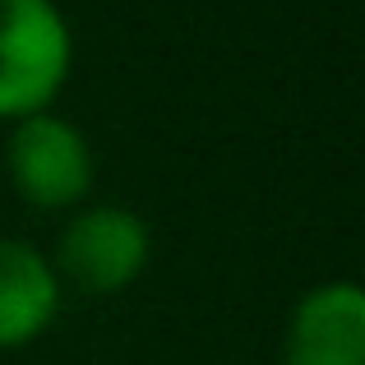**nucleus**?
Here are the masks:
<instances>
[{"instance_id": "nucleus-1", "label": "nucleus", "mask_w": 365, "mask_h": 365, "mask_svg": "<svg viewBox=\"0 0 365 365\" xmlns=\"http://www.w3.org/2000/svg\"><path fill=\"white\" fill-rule=\"evenodd\" d=\"M74 70V33L56 0H0V120L51 111Z\"/></svg>"}, {"instance_id": "nucleus-2", "label": "nucleus", "mask_w": 365, "mask_h": 365, "mask_svg": "<svg viewBox=\"0 0 365 365\" xmlns=\"http://www.w3.org/2000/svg\"><path fill=\"white\" fill-rule=\"evenodd\" d=\"M5 167L19 199L42 208V213L83 204L93 195V180H98V158H93L88 134L56 111L14 120L5 139Z\"/></svg>"}, {"instance_id": "nucleus-3", "label": "nucleus", "mask_w": 365, "mask_h": 365, "mask_svg": "<svg viewBox=\"0 0 365 365\" xmlns=\"http://www.w3.org/2000/svg\"><path fill=\"white\" fill-rule=\"evenodd\" d=\"M153 259V236L134 208L125 204H93L70 217L56 241V277L74 282L88 296H116L143 277Z\"/></svg>"}, {"instance_id": "nucleus-4", "label": "nucleus", "mask_w": 365, "mask_h": 365, "mask_svg": "<svg viewBox=\"0 0 365 365\" xmlns=\"http://www.w3.org/2000/svg\"><path fill=\"white\" fill-rule=\"evenodd\" d=\"M282 365H365V292L351 277L310 287L292 305Z\"/></svg>"}, {"instance_id": "nucleus-5", "label": "nucleus", "mask_w": 365, "mask_h": 365, "mask_svg": "<svg viewBox=\"0 0 365 365\" xmlns=\"http://www.w3.org/2000/svg\"><path fill=\"white\" fill-rule=\"evenodd\" d=\"M61 292L65 282L42 250L0 236V351H19L42 338L61 314Z\"/></svg>"}]
</instances>
